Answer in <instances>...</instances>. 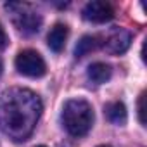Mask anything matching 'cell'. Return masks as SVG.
<instances>
[{"label":"cell","mask_w":147,"mask_h":147,"mask_svg":"<svg viewBox=\"0 0 147 147\" xmlns=\"http://www.w3.org/2000/svg\"><path fill=\"white\" fill-rule=\"evenodd\" d=\"M42 113L36 94L24 88L5 90L0 95V128L14 140H26Z\"/></svg>","instance_id":"obj_1"},{"label":"cell","mask_w":147,"mask_h":147,"mask_svg":"<svg viewBox=\"0 0 147 147\" xmlns=\"http://www.w3.org/2000/svg\"><path fill=\"white\" fill-rule=\"evenodd\" d=\"M61 118L71 137H85L94 125V107L83 99H71L64 104Z\"/></svg>","instance_id":"obj_2"},{"label":"cell","mask_w":147,"mask_h":147,"mask_svg":"<svg viewBox=\"0 0 147 147\" xmlns=\"http://www.w3.org/2000/svg\"><path fill=\"white\" fill-rule=\"evenodd\" d=\"M5 7L9 11H12V21L21 33H24V35L38 33V30L42 26V16L38 12L31 11L30 5H26V4H7Z\"/></svg>","instance_id":"obj_3"},{"label":"cell","mask_w":147,"mask_h":147,"mask_svg":"<svg viewBox=\"0 0 147 147\" xmlns=\"http://www.w3.org/2000/svg\"><path fill=\"white\" fill-rule=\"evenodd\" d=\"M16 69L19 75L28 78H42L47 73V64L43 57L31 49L21 50L16 57Z\"/></svg>","instance_id":"obj_4"},{"label":"cell","mask_w":147,"mask_h":147,"mask_svg":"<svg viewBox=\"0 0 147 147\" xmlns=\"http://www.w3.org/2000/svg\"><path fill=\"white\" fill-rule=\"evenodd\" d=\"M82 16L85 21L88 23H97V24H102V23H107L114 18V9L109 2H102V0H94V2H88L83 11H82Z\"/></svg>","instance_id":"obj_5"},{"label":"cell","mask_w":147,"mask_h":147,"mask_svg":"<svg viewBox=\"0 0 147 147\" xmlns=\"http://www.w3.org/2000/svg\"><path fill=\"white\" fill-rule=\"evenodd\" d=\"M130 43H131V33L118 28L106 36V40L102 42V49L111 55H118V54H123L130 47Z\"/></svg>","instance_id":"obj_6"},{"label":"cell","mask_w":147,"mask_h":147,"mask_svg":"<svg viewBox=\"0 0 147 147\" xmlns=\"http://www.w3.org/2000/svg\"><path fill=\"white\" fill-rule=\"evenodd\" d=\"M67 35H69L67 26H66V24H62V23H55V24L52 26V30L49 31V35H47L49 49H50V50H54V52H62V49L66 47Z\"/></svg>","instance_id":"obj_7"},{"label":"cell","mask_w":147,"mask_h":147,"mask_svg":"<svg viewBox=\"0 0 147 147\" xmlns=\"http://www.w3.org/2000/svg\"><path fill=\"white\" fill-rule=\"evenodd\" d=\"M106 113V118L113 123V125H118V126H123L128 119V113H126V107L123 102L116 100V102H109L104 109Z\"/></svg>","instance_id":"obj_8"},{"label":"cell","mask_w":147,"mask_h":147,"mask_svg":"<svg viewBox=\"0 0 147 147\" xmlns=\"http://www.w3.org/2000/svg\"><path fill=\"white\" fill-rule=\"evenodd\" d=\"M88 78L94 82V83H106L111 80L113 76V69L109 64L106 62H94L88 66V71H87Z\"/></svg>","instance_id":"obj_9"},{"label":"cell","mask_w":147,"mask_h":147,"mask_svg":"<svg viewBox=\"0 0 147 147\" xmlns=\"http://www.w3.org/2000/svg\"><path fill=\"white\" fill-rule=\"evenodd\" d=\"M99 47H102V40L95 35H85L80 38V42L75 47V55L76 57H85L87 54L97 50Z\"/></svg>","instance_id":"obj_10"},{"label":"cell","mask_w":147,"mask_h":147,"mask_svg":"<svg viewBox=\"0 0 147 147\" xmlns=\"http://www.w3.org/2000/svg\"><path fill=\"white\" fill-rule=\"evenodd\" d=\"M138 121L145 126V92H142L138 97Z\"/></svg>","instance_id":"obj_11"},{"label":"cell","mask_w":147,"mask_h":147,"mask_svg":"<svg viewBox=\"0 0 147 147\" xmlns=\"http://www.w3.org/2000/svg\"><path fill=\"white\" fill-rule=\"evenodd\" d=\"M7 43H9V40H7L5 30L2 28V24H0V50H2V49H5V47H7Z\"/></svg>","instance_id":"obj_12"},{"label":"cell","mask_w":147,"mask_h":147,"mask_svg":"<svg viewBox=\"0 0 147 147\" xmlns=\"http://www.w3.org/2000/svg\"><path fill=\"white\" fill-rule=\"evenodd\" d=\"M0 75H2V62H0Z\"/></svg>","instance_id":"obj_13"},{"label":"cell","mask_w":147,"mask_h":147,"mask_svg":"<svg viewBox=\"0 0 147 147\" xmlns=\"http://www.w3.org/2000/svg\"><path fill=\"white\" fill-rule=\"evenodd\" d=\"M99 147H111V145H99Z\"/></svg>","instance_id":"obj_14"},{"label":"cell","mask_w":147,"mask_h":147,"mask_svg":"<svg viewBox=\"0 0 147 147\" xmlns=\"http://www.w3.org/2000/svg\"><path fill=\"white\" fill-rule=\"evenodd\" d=\"M36 147H45V145H36Z\"/></svg>","instance_id":"obj_15"}]
</instances>
